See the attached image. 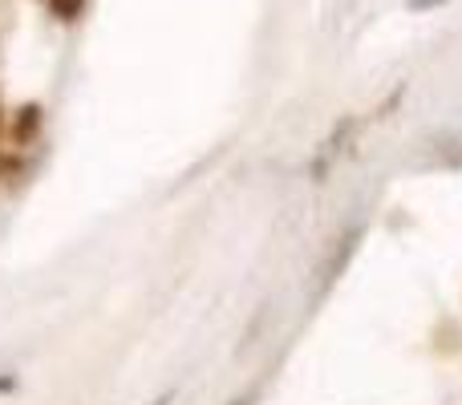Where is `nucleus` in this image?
<instances>
[{
    "instance_id": "nucleus-1",
    "label": "nucleus",
    "mask_w": 462,
    "mask_h": 405,
    "mask_svg": "<svg viewBox=\"0 0 462 405\" xmlns=\"http://www.w3.org/2000/svg\"><path fill=\"white\" fill-rule=\"evenodd\" d=\"M81 5H86V0H49V8H53L57 21H73V16L81 13Z\"/></svg>"
},
{
    "instance_id": "nucleus-2",
    "label": "nucleus",
    "mask_w": 462,
    "mask_h": 405,
    "mask_svg": "<svg viewBox=\"0 0 462 405\" xmlns=\"http://www.w3.org/2000/svg\"><path fill=\"white\" fill-rule=\"evenodd\" d=\"M32 126H37V106H29V110H24V122H16V138L32 134Z\"/></svg>"
},
{
    "instance_id": "nucleus-3",
    "label": "nucleus",
    "mask_w": 462,
    "mask_h": 405,
    "mask_svg": "<svg viewBox=\"0 0 462 405\" xmlns=\"http://www.w3.org/2000/svg\"><path fill=\"white\" fill-rule=\"evenodd\" d=\"M426 5H447V0H410V8H426Z\"/></svg>"
},
{
    "instance_id": "nucleus-4",
    "label": "nucleus",
    "mask_w": 462,
    "mask_h": 405,
    "mask_svg": "<svg viewBox=\"0 0 462 405\" xmlns=\"http://www.w3.org/2000/svg\"><path fill=\"white\" fill-rule=\"evenodd\" d=\"M154 405H171V393H167V398H162V401H154Z\"/></svg>"
}]
</instances>
